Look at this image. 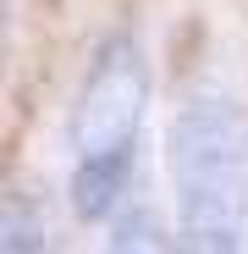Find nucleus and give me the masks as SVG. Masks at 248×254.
<instances>
[{"mask_svg":"<svg viewBox=\"0 0 248 254\" xmlns=\"http://www.w3.org/2000/svg\"><path fill=\"white\" fill-rule=\"evenodd\" d=\"M177 254H248V111L193 94L171 127Z\"/></svg>","mask_w":248,"mask_h":254,"instance_id":"obj_1","label":"nucleus"},{"mask_svg":"<svg viewBox=\"0 0 248 254\" xmlns=\"http://www.w3.org/2000/svg\"><path fill=\"white\" fill-rule=\"evenodd\" d=\"M144 100H149V66L133 33H105L83 89L72 100V210L83 221H99L116 210V199L127 193L133 177V144H138V122H144Z\"/></svg>","mask_w":248,"mask_h":254,"instance_id":"obj_2","label":"nucleus"},{"mask_svg":"<svg viewBox=\"0 0 248 254\" xmlns=\"http://www.w3.org/2000/svg\"><path fill=\"white\" fill-rule=\"evenodd\" d=\"M0 254H50V232L39 216L33 193H6L0 210Z\"/></svg>","mask_w":248,"mask_h":254,"instance_id":"obj_3","label":"nucleus"},{"mask_svg":"<svg viewBox=\"0 0 248 254\" xmlns=\"http://www.w3.org/2000/svg\"><path fill=\"white\" fill-rule=\"evenodd\" d=\"M110 254H177L149 204H127L110 227Z\"/></svg>","mask_w":248,"mask_h":254,"instance_id":"obj_4","label":"nucleus"}]
</instances>
